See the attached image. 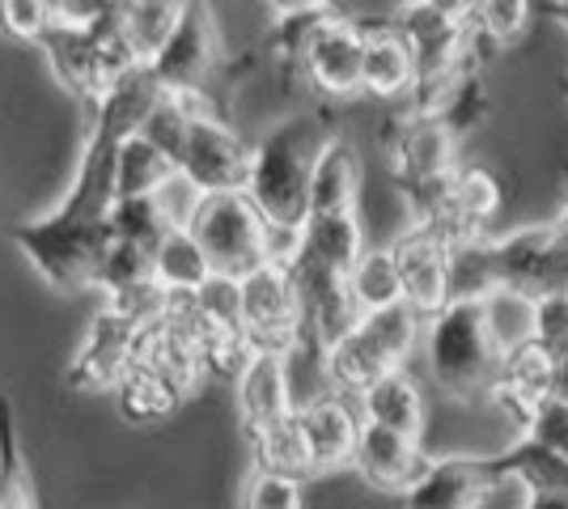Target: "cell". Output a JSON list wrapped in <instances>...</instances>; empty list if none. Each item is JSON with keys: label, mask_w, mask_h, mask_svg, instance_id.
I'll return each instance as SVG.
<instances>
[{"label": "cell", "mask_w": 568, "mask_h": 509, "mask_svg": "<svg viewBox=\"0 0 568 509\" xmlns=\"http://www.w3.org/2000/svg\"><path fill=\"white\" fill-rule=\"evenodd\" d=\"M560 225H565V230H568V204H565V213H560Z\"/></svg>", "instance_id": "cell-50"}, {"label": "cell", "mask_w": 568, "mask_h": 509, "mask_svg": "<svg viewBox=\"0 0 568 509\" xmlns=\"http://www.w3.org/2000/svg\"><path fill=\"white\" fill-rule=\"evenodd\" d=\"M0 509H34V492L26 480V462L13 441V413L0 395Z\"/></svg>", "instance_id": "cell-39"}, {"label": "cell", "mask_w": 568, "mask_h": 509, "mask_svg": "<svg viewBox=\"0 0 568 509\" xmlns=\"http://www.w3.org/2000/svg\"><path fill=\"white\" fill-rule=\"evenodd\" d=\"M242 327L255 348H288L302 336V297L284 264H263L242 276Z\"/></svg>", "instance_id": "cell-8"}, {"label": "cell", "mask_w": 568, "mask_h": 509, "mask_svg": "<svg viewBox=\"0 0 568 509\" xmlns=\"http://www.w3.org/2000/svg\"><path fill=\"white\" fill-rule=\"evenodd\" d=\"M356 408L365 416V425H378L390 434H403L412 441H425V390L407 369H390L374 387L356 399Z\"/></svg>", "instance_id": "cell-20"}, {"label": "cell", "mask_w": 568, "mask_h": 509, "mask_svg": "<svg viewBox=\"0 0 568 509\" xmlns=\"http://www.w3.org/2000/svg\"><path fill=\"white\" fill-rule=\"evenodd\" d=\"M242 509H306V488L302 480H284L255 467L242 485Z\"/></svg>", "instance_id": "cell-41"}, {"label": "cell", "mask_w": 568, "mask_h": 509, "mask_svg": "<svg viewBox=\"0 0 568 509\" xmlns=\"http://www.w3.org/2000/svg\"><path fill=\"white\" fill-rule=\"evenodd\" d=\"M221 64V34L209 4H187L183 26L174 30L170 48L153 60V77L162 81L166 94H209V77Z\"/></svg>", "instance_id": "cell-9"}, {"label": "cell", "mask_w": 568, "mask_h": 509, "mask_svg": "<svg viewBox=\"0 0 568 509\" xmlns=\"http://www.w3.org/2000/svg\"><path fill=\"white\" fill-rule=\"evenodd\" d=\"M55 22V4L43 0H0V30L13 34L18 43H43V34Z\"/></svg>", "instance_id": "cell-42"}, {"label": "cell", "mask_w": 568, "mask_h": 509, "mask_svg": "<svg viewBox=\"0 0 568 509\" xmlns=\"http://www.w3.org/2000/svg\"><path fill=\"white\" fill-rule=\"evenodd\" d=\"M327 369H332V387L348 399H361L378 378H386L395 365L374 348V339L356 327L348 339H339L335 348H327Z\"/></svg>", "instance_id": "cell-26"}, {"label": "cell", "mask_w": 568, "mask_h": 509, "mask_svg": "<svg viewBox=\"0 0 568 509\" xmlns=\"http://www.w3.org/2000/svg\"><path fill=\"white\" fill-rule=\"evenodd\" d=\"M425 450L420 441L403 434H390V429H378V425H365L361 429V446H356L353 471L374 488V492H395V497H407L412 485L425 476Z\"/></svg>", "instance_id": "cell-17"}, {"label": "cell", "mask_w": 568, "mask_h": 509, "mask_svg": "<svg viewBox=\"0 0 568 509\" xmlns=\"http://www.w3.org/2000/svg\"><path fill=\"white\" fill-rule=\"evenodd\" d=\"M535 344H544L556 362H568V293L535 302Z\"/></svg>", "instance_id": "cell-45"}, {"label": "cell", "mask_w": 568, "mask_h": 509, "mask_svg": "<svg viewBox=\"0 0 568 509\" xmlns=\"http://www.w3.org/2000/svg\"><path fill=\"white\" fill-rule=\"evenodd\" d=\"M297 73L323 98H356L365 94V22L344 18L332 9L318 30L310 34L306 51L297 60Z\"/></svg>", "instance_id": "cell-6"}, {"label": "cell", "mask_w": 568, "mask_h": 509, "mask_svg": "<svg viewBox=\"0 0 568 509\" xmlns=\"http://www.w3.org/2000/svg\"><path fill=\"white\" fill-rule=\"evenodd\" d=\"M526 509H568V488H535Z\"/></svg>", "instance_id": "cell-47"}, {"label": "cell", "mask_w": 568, "mask_h": 509, "mask_svg": "<svg viewBox=\"0 0 568 509\" xmlns=\"http://www.w3.org/2000/svg\"><path fill=\"white\" fill-rule=\"evenodd\" d=\"M361 332L374 339V348H378L395 369H403L416 348H425V318L416 315L407 302L390 306V311H378V315H365Z\"/></svg>", "instance_id": "cell-31"}, {"label": "cell", "mask_w": 568, "mask_h": 509, "mask_svg": "<svg viewBox=\"0 0 568 509\" xmlns=\"http://www.w3.org/2000/svg\"><path fill=\"white\" fill-rule=\"evenodd\" d=\"M505 353L488 332L484 302H450L437 318L425 323V365L437 390L450 399L493 395Z\"/></svg>", "instance_id": "cell-3"}, {"label": "cell", "mask_w": 568, "mask_h": 509, "mask_svg": "<svg viewBox=\"0 0 568 509\" xmlns=\"http://www.w3.org/2000/svg\"><path fill=\"white\" fill-rule=\"evenodd\" d=\"M484 318H488V332H493V339H497V348L505 357L535 339V302L521 297V293H488L484 297Z\"/></svg>", "instance_id": "cell-35"}, {"label": "cell", "mask_w": 568, "mask_h": 509, "mask_svg": "<svg viewBox=\"0 0 568 509\" xmlns=\"http://www.w3.org/2000/svg\"><path fill=\"white\" fill-rule=\"evenodd\" d=\"M39 48H43V55H48L51 77H55L72 98H81V102L94 111L102 94H98L94 34H90V26H69L55 18Z\"/></svg>", "instance_id": "cell-21"}, {"label": "cell", "mask_w": 568, "mask_h": 509, "mask_svg": "<svg viewBox=\"0 0 568 509\" xmlns=\"http://www.w3.org/2000/svg\"><path fill=\"white\" fill-rule=\"evenodd\" d=\"M437 115H442V120H446V128H450L454 136L463 141V136H467V132L475 128V123L488 115V90H484L479 73L463 77V85H458V90L446 98V106H442Z\"/></svg>", "instance_id": "cell-43"}, {"label": "cell", "mask_w": 568, "mask_h": 509, "mask_svg": "<svg viewBox=\"0 0 568 509\" xmlns=\"http://www.w3.org/2000/svg\"><path fill=\"white\" fill-rule=\"evenodd\" d=\"M395 264H399L403 302L425 318H437L450 306V243L437 230L407 225L399 238L390 243Z\"/></svg>", "instance_id": "cell-11"}, {"label": "cell", "mask_w": 568, "mask_h": 509, "mask_svg": "<svg viewBox=\"0 0 568 509\" xmlns=\"http://www.w3.org/2000/svg\"><path fill=\"white\" fill-rule=\"evenodd\" d=\"M493 267L497 289L521 293L530 302L568 293V230L560 221L509 230L493 238Z\"/></svg>", "instance_id": "cell-5"}, {"label": "cell", "mask_w": 568, "mask_h": 509, "mask_svg": "<svg viewBox=\"0 0 568 509\" xmlns=\"http://www.w3.org/2000/svg\"><path fill=\"white\" fill-rule=\"evenodd\" d=\"M251 157L255 145L237 136V128L221 111H204L191 123V141L179 170L204 195H225V192H246L251 183Z\"/></svg>", "instance_id": "cell-7"}, {"label": "cell", "mask_w": 568, "mask_h": 509, "mask_svg": "<svg viewBox=\"0 0 568 509\" xmlns=\"http://www.w3.org/2000/svg\"><path fill=\"white\" fill-rule=\"evenodd\" d=\"M234 399L246 437L297 416L293 390H288V365H284L281 348H255L251 353V362L242 365V374L234 378Z\"/></svg>", "instance_id": "cell-15"}, {"label": "cell", "mask_w": 568, "mask_h": 509, "mask_svg": "<svg viewBox=\"0 0 568 509\" xmlns=\"http://www.w3.org/2000/svg\"><path fill=\"white\" fill-rule=\"evenodd\" d=\"M90 34H94L98 94L106 98L119 81H128V77L136 73V69H144V64L136 60L132 43H128V30H123V18H119V4H111V9L90 26ZM102 98H98V102H102Z\"/></svg>", "instance_id": "cell-30"}, {"label": "cell", "mask_w": 568, "mask_h": 509, "mask_svg": "<svg viewBox=\"0 0 568 509\" xmlns=\"http://www.w3.org/2000/svg\"><path fill=\"white\" fill-rule=\"evenodd\" d=\"M348 289H353L361 315H378V311L399 306L403 281L399 264H395V251L390 246H369L361 255V264L353 267V276H348Z\"/></svg>", "instance_id": "cell-29"}, {"label": "cell", "mask_w": 568, "mask_h": 509, "mask_svg": "<svg viewBox=\"0 0 568 509\" xmlns=\"http://www.w3.org/2000/svg\"><path fill=\"white\" fill-rule=\"evenodd\" d=\"M183 13H187V4H179V0H132V4H119L128 43H132V51H136V60H141L144 69H153V60L170 48L174 30L183 26Z\"/></svg>", "instance_id": "cell-25"}, {"label": "cell", "mask_w": 568, "mask_h": 509, "mask_svg": "<svg viewBox=\"0 0 568 509\" xmlns=\"http://www.w3.org/2000/svg\"><path fill=\"white\" fill-rule=\"evenodd\" d=\"M332 132L323 115H293L276 123L263 141H255L251 157V183L246 195L255 200L267 225L276 230H302L310 217V179L318 166V153L327 149Z\"/></svg>", "instance_id": "cell-2"}, {"label": "cell", "mask_w": 568, "mask_h": 509, "mask_svg": "<svg viewBox=\"0 0 568 509\" xmlns=\"http://www.w3.org/2000/svg\"><path fill=\"white\" fill-rule=\"evenodd\" d=\"M166 234L170 221L162 213V204H158V195H128V200H119L115 213H111V238L141 246L149 255L162 246Z\"/></svg>", "instance_id": "cell-34"}, {"label": "cell", "mask_w": 568, "mask_h": 509, "mask_svg": "<svg viewBox=\"0 0 568 509\" xmlns=\"http://www.w3.org/2000/svg\"><path fill=\"white\" fill-rule=\"evenodd\" d=\"M365 230L361 213H335V217H306L302 225V259L327 267L335 276H353V267L365 255Z\"/></svg>", "instance_id": "cell-22"}, {"label": "cell", "mask_w": 568, "mask_h": 509, "mask_svg": "<svg viewBox=\"0 0 568 509\" xmlns=\"http://www.w3.org/2000/svg\"><path fill=\"white\" fill-rule=\"evenodd\" d=\"M251 450H255V467L260 471H272V476H284V480H302V485H306V476H314L306 434H302L297 416H288L281 425L255 434L251 437Z\"/></svg>", "instance_id": "cell-28"}, {"label": "cell", "mask_w": 568, "mask_h": 509, "mask_svg": "<svg viewBox=\"0 0 568 509\" xmlns=\"http://www.w3.org/2000/svg\"><path fill=\"white\" fill-rule=\"evenodd\" d=\"M509 471L505 455L500 459H471V455H450V459H428L425 476L403 497L407 509H475L488 488Z\"/></svg>", "instance_id": "cell-14"}, {"label": "cell", "mask_w": 568, "mask_h": 509, "mask_svg": "<svg viewBox=\"0 0 568 509\" xmlns=\"http://www.w3.org/2000/svg\"><path fill=\"white\" fill-rule=\"evenodd\" d=\"M560 390V362L547 353L544 344H521L514 348L505 362H500V374L493 383V404L500 413H509L518 425H526L530 416L544 408L547 399H556Z\"/></svg>", "instance_id": "cell-16"}, {"label": "cell", "mask_w": 568, "mask_h": 509, "mask_svg": "<svg viewBox=\"0 0 568 509\" xmlns=\"http://www.w3.org/2000/svg\"><path fill=\"white\" fill-rule=\"evenodd\" d=\"M216 272L204 255V246L195 243L191 230H170L162 246L153 251V281L170 293V297H195L213 281Z\"/></svg>", "instance_id": "cell-24"}, {"label": "cell", "mask_w": 568, "mask_h": 509, "mask_svg": "<svg viewBox=\"0 0 568 509\" xmlns=\"http://www.w3.org/2000/svg\"><path fill=\"white\" fill-rule=\"evenodd\" d=\"M191 234L221 276L242 281L267 264V221L246 192L204 195L200 213L191 221Z\"/></svg>", "instance_id": "cell-4"}, {"label": "cell", "mask_w": 568, "mask_h": 509, "mask_svg": "<svg viewBox=\"0 0 568 509\" xmlns=\"http://www.w3.org/2000/svg\"><path fill=\"white\" fill-rule=\"evenodd\" d=\"M361 200V162L348 149V141L332 136L318 153V166L310 179V217H335V213H356Z\"/></svg>", "instance_id": "cell-23"}, {"label": "cell", "mask_w": 568, "mask_h": 509, "mask_svg": "<svg viewBox=\"0 0 568 509\" xmlns=\"http://www.w3.org/2000/svg\"><path fill=\"white\" fill-rule=\"evenodd\" d=\"M556 13H560V22L568 26V4H556Z\"/></svg>", "instance_id": "cell-49"}, {"label": "cell", "mask_w": 568, "mask_h": 509, "mask_svg": "<svg viewBox=\"0 0 568 509\" xmlns=\"http://www.w3.org/2000/svg\"><path fill=\"white\" fill-rule=\"evenodd\" d=\"M191 306L204 318V327H213V332H246L242 327V281L237 276L216 272L213 281L191 297Z\"/></svg>", "instance_id": "cell-40"}, {"label": "cell", "mask_w": 568, "mask_h": 509, "mask_svg": "<svg viewBox=\"0 0 568 509\" xmlns=\"http://www.w3.org/2000/svg\"><path fill=\"white\" fill-rule=\"evenodd\" d=\"M416 90V55L395 22L365 26V94L399 102Z\"/></svg>", "instance_id": "cell-19"}, {"label": "cell", "mask_w": 568, "mask_h": 509, "mask_svg": "<svg viewBox=\"0 0 568 509\" xmlns=\"http://www.w3.org/2000/svg\"><path fill=\"white\" fill-rule=\"evenodd\" d=\"M132 369L162 378L179 399L195 395V390L204 387V378H209L204 357H200V344H195V336L174 315H166L162 323H149V327L136 332Z\"/></svg>", "instance_id": "cell-13"}, {"label": "cell", "mask_w": 568, "mask_h": 509, "mask_svg": "<svg viewBox=\"0 0 568 509\" xmlns=\"http://www.w3.org/2000/svg\"><path fill=\"white\" fill-rule=\"evenodd\" d=\"M297 420H302V434H306L314 471L353 467L356 446H361V429H365V416L356 408V399L335 390L327 399L310 404L306 413H297Z\"/></svg>", "instance_id": "cell-18"}, {"label": "cell", "mask_w": 568, "mask_h": 509, "mask_svg": "<svg viewBox=\"0 0 568 509\" xmlns=\"http://www.w3.org/2000/svg\"><path fill=\"white\" fill-rule=\"evenodd\" d=\"M556 395H565V399H568V362L560 365V390H556Z\"/></svg>", "instance_id": "cell-48"}, {"label": "cell", "mask_w": 568, "mask_h": 509, "mask_svg": "<svg viewBox=\"0 0 568 509\" xmlns=\"http://www.w3.org/2000/svg\"><path fill=\"white\" fill-rule=\"evenodd\" d=\"M174 170L179 166L170 162L162 149L149 145L144 136L123 141V149H119V174H115L119 200H128V195H153Z\"/></svg>", "instance_id": "cell-33"}, {"label": "cell", "mask_w": 568, "mask_h": 509, "mask_svg": "<svg viewBox=\"0 0 568 509\" xmlns=\"http://www.w3.org/2000/svg\"><path fill=\"white\" fill-rule=\"evenodd\" d=\"M162 98L166 90L153 77V69H136L128 81H119L94 106V123L81 145V162H77V174H72L69 192L60 195V204L43 217L13 225L9 238L18 243V251L51 289H94L98 259L115 243L111 213L119 204V149L123 141L141 136L144 120L153 115V106Z\"/></svg>", "instance_id": "cell-1"}, {"label": "cell", "mask_w": 568, "mask_h": 509, "mask_svg": "<svg viewBox=\"0 0 568 509\" xmlns=\"http://www.w3.org/2000/svg\"><path fill=\"white\" fill-rule=\"evenodd\" d=\"M136 323H128L123 315H115L111 306H102L85 336L81 348L69 365V387L85 390V395H102V390H119L123 378L132 374V344H136Z\"/></svg>", "instance_id": "cell-12"}, {"label": "cell", "mask_w": 568, "mask_h": 509, "mask_svg": "<svg viewBox=\"0 0 568 509\" xmlns=\"http://www.w3.org/2000/svg\"><path fill=\"white\" fill-rule=\"evenodd\" d=\"M488 293H497L493 234L450 238V302H484Z\"/></svg>", "instance_id": "cell-27"}, {"label": "cell", "mask_w": 568, "mask_h": 509, "mask_svg": "<svg viewBox=\"0 0 568 509\" xmlns=\"http://www.w3.org/2000/svg\"><path fill=\"white\" fill-rule=\"evenodd\" d=\"M454 204H458L463 234H488V221L497 217L500 204H505L500 179L488 166H463L458 170V187H454Z\"/></svg>", "instance_id": "cell-32"}, {"label": "cell", "mask_w": 568, "mask_h": 509, "mask_svg": "<svg viewBox=\"0 0 568 509\" xmlns=\"http://www.w3.org/2000/svg\"><path fill=\"white\" fill-rule=\"evenodd\" d=\"M153 195H158V204H162V213H166L170 230H191V221H195L200 204H204V192L191 183L183 170H174Z\"/></svg>", "instance_id": "cell-46"}, {"label": "cell", "mask_w": 568, "mask_h": 509, "mask_svg": "<svg viewBox=\"0 0 568 509\" xmlns=\"http://www.w3.org/2000/svg\"><path fill=\"white\" fill-rule=\"evenodd\" d=\"M106 306L123 315L128 323H136V327H149V323H162L170 315V306H174V297H170L158 281H144L136 289L119 293V297H106Z\"/></svg>", "instance_id": "cell-44"}, {"label": "cell", "mask_w": 568, "mask_h": 509, "mask_svg": "<svg viewBox=\"0 0 568 509\" xmlns=\"http://www.w3.org/2000/svg\"><path fill=\"white\" fill-rule=\"evenodd\" d=\"M530 18H535V9L526 0H484V4H475V34L493 51L518 48L530 30Z\"/></svg>", "instance_id": "cell-37"}, {"label": "cell", "mask_w": 568, "mask_h": 509, "mask_svg": "<svg viewBox=\"0 0 568 509\" xmlns=\"http://www.w3.org/2000/svg\"><path fill=\"white\" fill-rule=\"evenodd\" d=\"M115 399H119V413L128 416V420H136V425L170 420V416L179 413V404H183L162 378L141 374V369H132V374L123 378V387L115 390Z\"/></svg>", "instance_id": "cell-36"}, {"label": "cell", "mask_w": 568, "mask_h": 509, "mask_svg": "<svg viewBox=\"0 0 568 509\" xmlns=\"http://www.w3.org/2000/svg\"><path fill=\"white\" fill-rule=\"evenodd\" d=\"M386 153H390V170H395L399 192L458 174V136L446 128L442 115H412L407 111L395 123Z\"/></svg>", "instance_id": "cell-10"}, {"label": "cell", "mask_w": 568, "mask_h": 509, "mask_svg": "<svg viewBox=\"0 0 568 509\" xmlns=\"http://www.w3.org/2000/svg\"><path fill=\"white\" fill-rule=\"evenodd\" d=\"M144 281H153V255L141 251V246L132 243H111L106 246V255L98 259V272H94V289H102L106 297H119V293L136 289Z\"/></svg>", "instance_id": "cell-38"}]
</instances>
